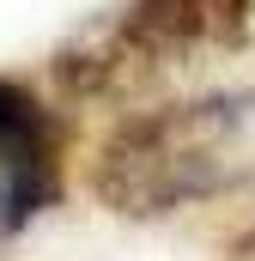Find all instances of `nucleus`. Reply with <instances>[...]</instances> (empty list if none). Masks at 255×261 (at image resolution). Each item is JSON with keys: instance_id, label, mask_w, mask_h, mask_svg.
<instances>
[{"instance_id": "f257e3e1", "label": "nucleus", "mask_w": 255, "mask_h": 261, "mask_svg": "<svg viewBox=\"0 0 255 261\" xmlns=\"http://www.w3.org/2000/svg\"><path fill=\"white\" fill-rule=\"evenodd\" d=\"M255 176V91H207L128 116L91 158V195L122 219H164Z\"/></svg>"}, {"instance_id": "f03ea898", "label": "nucleus", "mask_w": 255, "mask_h": 261, "mask_svg": "<svg viewBox=\"0 0 255 261\" xmlns=\"http://www.w3.org/2000/svg\"><path fill=\"white\" fill-rule=\"evenodd\" d=\"M249 24L255 0H122L79 24L49 67L73 103H128L183 67L237 55Z\"/></svg>"}, {"instance_id": "7ed1b4c3", "label": "nucleus", "mask_w": 255, "mask_h": 261, "mask_svg": "<svg viewBox=\"0 0 255 261\" xmlns=\"http://www.w3.org/2000/svg\"><path fill=\"white\" fill-rule=\"evenodd\" d=\"M61 116L24 79L0 73V243L61 200Z\"/></svg>"}, {"instance_id": "20e7f679", "label": "nucleus", "mask_w": 255, "mask_h": 261, "mask_svg": "<svg viewBox=\"0 0 255 261\" xmlns=\"http://www.w3.org/2000/svg\"><path fill=\"white\" fill-rule=\"evenodd\" d=\"M225 261H255V231H243V237L231 243V255H225Z\"/></svg>"}]
</instances>
